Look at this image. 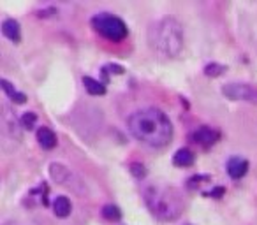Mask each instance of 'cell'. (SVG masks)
<instances>
[{
    "instance_id": "6da1fadb",
    "label": "cell",
    "mask_w": 257,
    "mask_h": 225,
    "mask_svg": "<svg viewBox=\"0 0 257 225\" xmlns=\"http://www.w3.org/2000/svg\"><path fill=\"white\" fill-rule=\"evenodd\" d=\"M127 129L136 141L148 148H166L173 139V123L159 107H143L127 118Z\"/></svg>"
},
{
    "instance_id": "7a4b0ae2",
    "label": "cell",
    "mask_w": 257,
    "mask_h": 225,
    "mask_svg": "<svg viewBox=\"0 0 257 225\" xmlns=\"http://www.w3.org/2000/svg\"><path fill=\"white\" fill-rule=\"evenodd\" d=\"M143 201L155 220L171 224L182 217L185 210L183 194L176 187L166 183H150L143 189Z\"/></svg>"
},
{
    "instance_id": "3957f363",
    "label": "cell",
    "mask_w": 257,
    "mask_h": 225,
    "mask_svg": "<svg viewBox=\"0 0 257 225\" xmlns=\"http://www.w3.org/2000/svg\"><path fill=\"white\" fill-rule=\"evenodd\" d=\"M146 39H148L150 49L162 58H178L185 44L182 23L169 16L152 23Z\"/></svg>"
},
{
    "instance_id": "277c9868",
    "label": "cell",
    "mask_w": 257,
    "mask_h": 225,
    "mask_svg": "<svg viewBox=\"0 0 257 225\" xmlns=\"http://www.w3.org/2000/svg\"><path fill=\"white\" fill-rule=\"evenodd\" d=\"M93 32L99 33L102 39L109 42H122L129 35L127 23L120 16L111 14V12H97L90 19Z\"/></svg>"
},
{
    "instance_id": "5b68a950",
    "label": "cell",
    "mask_w": 257,
    "mask_h": 225,
    "mask_svg": "<svg viewBox=\"0 0 257 225\" xmlns=\"http://www.w3.org/2000/svg\"><path fill=\"white\" fill-rule=\"evenodd\" d=\"M222 95L229 100H242V102L257 104V88L250 83H226L222 86Z\"/></svg>"
},
{
    "instance_id": "8992f818",
    "label": "cell",
    "mask_w": 257,
    "mask_h": 225,
    "mask_svg": "<svg viewBox=\"0 0 257 225\" xmlns=\"http://www.w3.org/2000/svg\"><path fill=\"white\" fill-rule=\"evenodd\" d=\"M220 137H222V134H220L219 129L210 127V125H203V127H198L196 130H192L190 136H189V139L194 144H198V146L208 150V148H212L213 144L219 143Z\"/></svg>"
},
{
    "instance_id": "52a82bcc",
    "label": "cell",
    "mask_w": 257,
    "mask_h": 225,
    "mask_svg": "<svg viewBox=\"0 0 257 225\" xmlns=\"http://www.w3.org/2000/svg\"><path fill=\"white\" fill-rule=\"evenodd\" d=\"M249 167H250L249 160L240 155L229 157L228 162H226V171H228L231 180H242V178L249 173Z\"/></svg>"
},
{
    "instance_id": "ba28073f",
    "label": "cell",
    "mask_w": 257,
    "mask_h": 225,
    "mask_svg": "<svg viewBox=\"0 0 257 225\" xmlns=\"http://www.w3.org/2000/svg\"><path fill=\"white\" fill-rule=\"evenodd\" d=\"M2 35L11 42H14V44H19L21 42V25H19L18 19L5 18L2 21Z\"/></svg>"
},
{
    "instance_id": "9c48e42d",
    "label": "cell",
    "mask_w": 257,
    "mask_h": 225,
    "mask_svg": "<svg viewBox=\"0 0 257 225\" xmlns=\"http://www.w3.org/2000/svg\"><path fill=\"white\" fill-rule=\"evenodd\" d=\"M35 137H37V143L42 150H53V148H56V144H58L56 134L46 125L39 127L37 132H35Z\"/></svg>"
},
{
    "instance_id": "30bf717a",
    "label": "cell",
    "mask_w": 257,
    "mask_h": 225,
    "mask_svg": "<svg viewBox=\"0 0 257 225\" xmlns=\"http://www.w3.org/2000/svg\"><path fill=\"white\" fill-rule=\"evenodd\" d=\"M194 162H196V153L190 148H180V150L175 152V155H173V164L176 167H182V169L194 166Z\"/></svg>"
},
{
    "instance_id": "8fae6325",
    "label": "cell",
    "mask_w": 257,
    "mask_h": 225,
    "mask_svg": "<svg viewBox=\"0 0 257 225\" xmlns=\"http://www.w3.org/2000/svg\"><path fill=\"white\" fill-rule=\"evenodd\" d=\"M49 178L58 185H67V181L71 180V171L63 164L53 162L49 164Z\"/></svg>"
},
{
    "instance_id": "7c38bea8",
    "label": "cell",
    "mask_w": 257,
    "mask_h": 225,
    "mask_svg": "<svg viewBox=\"0 0 257 225\" xmlns=\"http://www.w3.org/2000/svg\"><path fill=\"white\" fill-rule=\"evenodd\" d=\"M53 213H55V217H58V218L71 217V213H72L71 199L65 196H56L55 201H53Z\"/></svg>"
},
{
    "instance_id": "4fadbf2b",
    "label": "cell",
    "mask_w": 257,
    "mask_h": 225,
    "mask_svg": "<svg viewBox=\"0 0 257 225\" xmlns=\"http://www.w3.org/2000/svg\"><path fill=\"white\" fill-rule=\"evenodd\" d=\"M83 86L85 90L90 93V95L97 97V95H104L106 93V85L102 81H97V79L90 78V76H83Z\"/></svg>"
},
{
    "instance_id": "5bb4252c",
    "label": "cell",
    "mask_w": 257,
    "mask_h": 225,
    "mask_svg": "<svg viewBox=\"0 0 257 225\" xmlns=\"http://www.w3.org/2000/svg\"><path fill=\"white\" fill-rule=\"evenodd\" d=\"M102 218L108 222H120L122 220V210H120L116 204H106L102 206V211H101Z\"/></svg>"
},
{
    "instance_id": "9a60e30c",
    "label": "cell",
    "mask_w": 257,
    "mask_h": 225,
    "mask_svg": "<svg viewBox=\"0 0 257 225\" xmlns=\"http://www.w3.org/2000/svg\"><path fill=\"white\" fill-rule=\"evenodd\" d=\"M226 70H228V67L222 65V63L210 62V63H206V65H205L203 72H205V76H208V78H219V76H222Z\"/></svg>"
},
{
    "instance_id": "2e32d148",
    "label": "cell",
    "mask_w": 257,
    "mask_h": 225,
    "mask_svg": "<svg viewBox=\"0 0 257 225\" xmlns=\"http://www.w3.org/2000/svg\"><path fill=\"white\" fill-rule=\"evenodd\" d=\"M210 181H212V176H208V174H194V176H190L189 180H187V189L196 190L199 189L203 183H210Z\"/></svg>"
},
{
    "instance_id": "e0dca14e",
    "label": "cell",
    "mask_w": 257,
    "mask_h": 225,
    "mask_svg": "<svg viewBox=\"0 0 257 225\" xmlns=\"http://www.w3.org/2000/svg\"><path fill=\"white\" fill-rule=\"evenodd\" d=\"M19 122H21L23 129L34 130L35 129V123H37V115H35L34 111H26V113H23V116L19 118Z\"/></svg>"
},
{
    "instance_id": "ac0fdd59",
    "label": "cell",
    "mask_w": 257,
    "mask_h": 225,
    "mask_svg": "<svg viewBox=\"0 0 257 225\" xmlns=\"http://www.w3.org/2000/svg\"><path fill=\"white\" fill-rule=\"evenodd\" d=\"M129 173L136 178V180H145L146 178V167L141 162H131L129 164Z\"/></svg>"
},
{
    "instance_id": "d6986e66",
    "label": "cell",
    "mask_w": 257,
    "mask_h": 225,
    "mask_svg": "<svg viewBox=\"0 0 257 225\" xmlns=\"http://www.w3.org/2000/svg\"><path fill=\"white\" fill-rule=\"evenodd\" d=\"M0 86H2V90H4V93L9 97V99H12V97H14L16 93H18V90L14 88V85H12L11 81H7L5 78L0 79Z\"/></svg>"
},
{
    "instance_id": "ffe728a7",
    "label": "cell",
    "mask_w": 257,
    "mask_h": 225,
    "mask_svg": "<svg viewBox=\"0 0 257 225\" xmlns=\"http://www.w3.org/2000/svg\"><path fill=\"white\" fill-rule=\"evenodd\" d=\"M224 194H226V189H224V187H213V189L208 190V192H203V196L212 197V199H220V197H224Z\"/></svg>"
},
{
    "instance_id": "44dd1931",
    "label": "cell",
    "mask_w": 257,
    "mask_h": 225,
    "mask_svg": "<svg viewBox=\"0 0 257 225\" xmlns=\"http://www.w3.org/2000/svg\"><path fill=\"white\" fill-rule=\"evenodd\" d=\"M102 74H123V67L116 65V63H108V65L102 67Z\"/></svg>"
},
{
    "instance_id": "7402d4cb",
    "label": "cell",
    "mask_w": 257,
    "mask_h": 225,
    "mask_svg": "<svg viewBox=\"0 0 257 225\" xmlns=\"http://www.w3.org/2000/svg\"><path fill=\"white\" fill-rule=\"evenodd\" d=\"M55 9H46V11H39V18H46V16H51V14H55Z\"/></svg>"
},
{
    "instance_id": "603a6c76",
    "label": "cell",
    "mask_w": 257,
    "mask_h": 225,
    "mask_svg": "<svg viewBox=\"0 0 257 225\" xmlns=\"http://www.w3.org/2000/svg\"><path fill=\"white\" fill-rule=\"evenodd\" d=\"M185 225H192V224H185Z\"/></svg>"
},
{
    "instance_id": "cb8c5ba5",
    "label": "cell",
    "mask_w": 257,
    "mask_h": 225,
    "mask_svg": "<svg viewBox=\"0 0 257 225\" xmlns=\"http://www.w3.org/2000/svg\"><path fill=\"white\" fill-rule=\"evenodd\" d=\"M14 225H16V224H14Z\"/></svg>"
}]
</instances>
